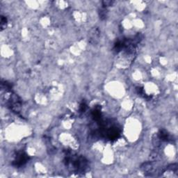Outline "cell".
<instances>
[{
    "label": "cell",
    "instance_id": "52a82bcc",
    "mask_svg": "<svg viewBox=\"0 0 178 178\" xmlns=\"http://www.w3.org/2000/svg\"><path fill=\"white\" fill-rule=\"evenodd\" d=\"M136 91L137 93V94H138V95H140L141 97L146 98V99H147V100H148L150 97V96H148L146 94V93H145V91H144V89H143V88H142V87H140V86L136 87Z\"/></svg>",
    "mask_w": 178,
    "mask_h": 178
},
{
    "label": "cell",
    "instance_id": "3957f363",
    "mask_svg": "<svg viewBox=\"0 0 178 178\" xmlns=\"http://www.w3.org/2000/svg\"><path fill=\"white\" fill-rule=\"evenodd\" d=\"M29 157L27 153L23 151H20L17 153L16 155L15 156V158L12 162V165L16 168H20L23 166L29 161Z\"/></svg>",
    "mask_w": 178,
    "mask_h": 178
},
{
    "label": "cell",
    "instance_id": "8992f818",
    "mask_svg": "<svg viewBox=\"0 0 178 178\" xmlns=\"http://www.w3.org/2000/svg\"><path fill=\"white\" fill-rule=\"evenodd\" d=\"M157 136L159 137V140L161 141H170L171 140V137L170 134L168 133V131L164 130V129H161L159 130V133L157 134Z\"/></svg>",
    "mask_w": 178,
    "mask_h": 178
},
{
    "label": "cell",
    "instance_id": "ba28073f",
    "mask_svg": "<svg viewBox=\"0 0 178 178\" xmlns=\"http://www.w3.org/2000/svg\"><path fill=\"white\" fill-rule=\"evenodd\" d=\"M107 14H108V11H107V8L105 7H103L100 9L99 11V16L101 20H105L107 17Z\"/></svg>",
    "mask_w": 178,
    "mask_h": 178
},
{
    "label": "cell",
    "instance_id": "8fae6325",
    "mask_svg": "<svg viewBox=\"0 0 178 178\" xmlns=\"http://www.w3.org/2000/svg\"><path fill=\"white\" fill-rule=\"evenodd\" d=\"M87 109V105L86 104V102H82L80 104V106H79V112L81 113H84L85 111Z\"/></svg>",
    "mask_w": 178,
    "mask_h": 178
},
{
    "label": "cell",
    "instance_id": "30bf717a",
    "mask_svg": "<svg viewBox=\"0 0 178 178\" xmlns=\"http://www.w3.org/2000/svg\"><path fill=\"white\" fill-rule=\"evenodd\" d=\"M7 25V19L5 17H1V22H0V25H1V30L2 31L5 29Z\"/></svg>",
    "mask_w": 178,
    "mask_h": 178
},
{
    "label": "cell",
    "instance_id": "6da1fadb",
    "mask_svg": "<svg viewBox=\"0 0 178 178\" xmlns=\"http://www.w3.org/2000/svg\"><path fill=\"white\" fill-rule=\"evenodd\" d=\"M64 162L66 166L76 173H84L88 168V162L85 157L74 155L69 151L66 152Z\"/></svg>",
    "mask_w": 178,
    "mask_h": 178
},
{
    "label": "cell",
    "instance_id": "5b68a950",
    "mask_svg": "<svg viewBox=\"0 0 178 178\" xmlns=\"http://www.w3.org/2000/svg\"><path fill=\"white\" fill-rule=\"evenodd\" d=\"M92 118L96 122H100L102 120V112H101V107L100 106H96L95 108L93 109L91 111Z\"/></svg>",
    "mask_w": 178,
    "mask_h": 178
},
{
    "label": "cell",
    "instance_id": "7c38bea8",
    "mask_svg": "<svg viewBox=\"0 0 178 178\" xmlns=\"http://www.w3.org/2000/svg\"><path fill=\"white\" fill-rule=\"evenodd\" d=\"M114 4V1H107V0H106V1H102V5L103 7H105V8H107V7L110 6Z\"/></svg>",
    "mask_w": 178,
    "mask_h": 178
},
{
    "label": "cell",
    "instance_id": "9c48e42d",
    "mask_svg": "<svg viewBox=\"0 0 178 178\" xmlns=\"http://www.w3.org/2000/svg\"><path fill=\"white\" fill-rule=\"evenodd\" d=\"M11 88H12V85L11 83H8L6 81H1V88L4 89L6 91H10Z\"/></svg>",
    "mask_w": 178,
    "mask_h": 178
},
{
    "label": "cell",
    "instance_id": "277c9868",
    "mask_svg": "<svg viewBox=\"0 0 178 178\" xmlns=\"http://www.w3.org/2000/svg\"><path fill=\"white\" fill-rule=\"evenodd\" d=\"M100 37V31L97 27H94L88 33V42L92 44H97Z\"/></svg>",
    "mask_w": 178,
    "mask_h": 178
},
{
    "label": "cell",
    "instance_id": "7a4b0ae2",
    "mask_svg": "<svg viewBox=\"0 0 178 178\" xmlns=\"http://www.w3.org/2000/svg\"><path fill=\"white\" fill-rule=\"evenodd\" d=\"M22 106V100L19 96L16 94H11L8 101H7V107L11 109L13 112L18 114L20 112Z\"/></svg>",
    "mask_w": 178,
    "mask_h": 178
}]
</instances>
